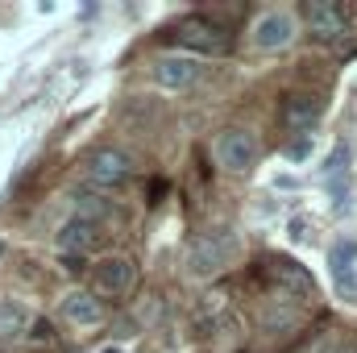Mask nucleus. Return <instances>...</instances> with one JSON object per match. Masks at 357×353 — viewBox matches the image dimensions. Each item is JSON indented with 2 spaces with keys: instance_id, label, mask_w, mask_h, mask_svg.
Returning a JSON list of instances; mask_svg holds the SVG:
<instances>
[{
  "instance_id": "obj_1",
  "label": "nucleus",
  "mask_w": 357,
  "mask_h": 353,
  "mask_svg": "<svg viewBox=\"0 0 357 353\" xmlns=\"http://www.w3.org/2000/svg\"><path fill=\"white\" fill-rule=\"evenodd\" d=\"M237 258H241V233L212 229V233H199L191 241V250H187V274L191 278H212L225 266H233Z\"/></svg>"
},
{
  "instance_id": "obj_2",
  "label": "nucleus",
  "mask_w": 357,
  "mask_h": 353,
  "mask_svg": "<svg viewBox=\"0 0 357 353\" xmlns=\"http://www.w3.org/2000/svg\"><path fill=\"white\" fill-rule=\"evenodd\" d=\"M212 158H216L220 171L245 175V171L258 163V142H254L250 129H225V133H216V142H212Z\"/></svg>"
},
{
  "instance_id": "obj_3",
  "label": "nucleus",
  "mask_w": 357,
  "mask_h": 353,
  "mask_svg": "<svg viewBox=\"0 0 357 353\" xmlns=\"http://www.w3.org/2000/svg\"><path fill=\"white\" fill-rule=\"evenodd\" d=\"M295 42V17L287 8H266L250 21V46L254 50H282Z\"/></svg>"
},
{
  "instance_id": "obj_4",
  "label": "nucleus",
  "mask_w": 357,
  "mask_h": 353,
  "mask_svg": "<svg viewBox=\"0 0 357 353\" xmlns=\"http://www.w3.org/2000/svg\"><path fill=\"white\" fill-rule=\"evenodd\" d=\"M84 171H88V179L96 187H116V183H125L133 175V158L125 150H116V146H100V150L88 154Z\"/></svg>"
},
{
  "instance_id": "obj_5",
  "label": "nucleus",
  "mask_w": 357,
  "mask_h": 353,
  "mask_svg": "<svg viewBox=\"0 0 357 353\" xmlns=\"http://www.w3.org/2000/svg\"><path fill=\"white\" fill-rule=\"evenodd\" d=\"M91 283L100 295H125L133 283H137V262L125 258V254H108L91 266Z\"/></svg>"
},
{
  "instance_id": "obj_6",
  "label": "nucleus",
  "mask_w": 357,
  "mask_h": 353,
  "mask_svg": "<svg viewBox=\"0 0 357 353\" xmlns=\"http://www.w3.org/2000/svg\"><path fill=\"white\" fill-rule=\"evenodd\" d=\"M150 75H154L158 88L183 91V88H191V84L204 75V67H199V59H191V54H158L154 67H150Z\"/></svg>"
},
{
  "instance_id": "obj_7",
  "label": "nucleus",
  "mask_w": 357,
  "mask_h": 353,
  "mask_svg": "<svg viewBox=\"0 0 357 353\" xmlns=\"http://www.w3.org/2000/svg\"><path fill=\"white\" fill-rule=\"evenodd\" d=\"M175 42L183 50H191V59H199V54H220V50H225V29L212 25L208 17H191V21H183L175 29Z\"/></svg>"
},
{
  "instance_id": "obj_8",
  "label": "nucleus",
  "mask_w": 357,
  "mask_h": 353,
  "mask_svg": "<svg viewBox=\"0 0 357 353\" xmlns=\"http://www.w3.org/2000/svg\"><path fill=\"white\" fill-rule=\"evenodd\" d=\"M303 21L312 25L316 38H341L345 33V13L337 0H307L303 4Z\"/></svg>"
},
{
  "instance_id": "obj_9",
  "label": "nucleus",
  "mask_w": 357,
  "mask_h": 353,
  "mask_svg": "<svg viewBox=\"0 0 357 353\" xmlns=\"http://www.w3.org/2000/svg\"><path fill=\"white\" fill-rule=\"evenodd\" d=\"M316 121H320V100H316V96L295 91V96L282 100V125H287L291 133H307Z\"/></svg>"
},
{
  "instance_id": "obj_10",
  "label": "nucleus",
  "mask_w": 357,
  "mask_h": 353,
  "mask_svg": "<svg viewBox=\"0 0 357 353\" xmlns=\"http://www.w3.org/2000/svg\"><path fill=\"white\" fill-rule=\"evenodd\" d=\"M96 237H100V225H91V220H79V216H71L63 229H59V250L67 254V258H84L91 246H96Z\"/></svg>"
},
{
  "instance_id": "obj_11",
  "label": "nucleus",
  "mask_w": 357,
  "mask_h": 353,
  "mask_svg": "<svg viewBox=\"0 0 357 353\" xmlns=\"http://www.w3.org/2000/svg\"><path fill=\"white\" fill-rule=\"evenodd\" d=\"M63 316L79 329H96L104 320V303L91 295V291H67L63 295Z\"/></svg>"
},
{
  "instance_id": "obj_12",
  "label": "nucleus",
  "mask_w": 357,
  "mask_h": 353,
  "mask_svg": "<svg viewBox=\"0 0 357 353\" xmlns=\"http://www.w3.org/2000/svg\"><path fill=\"white\" fill-rule=\"evenodd\" d=\"M354 262H357V241L354 237H341L328 246V270L337 274V287L341 291H354Z\"/></svg>"
},
{
  "instance_id": "obj_13",
  "label": "nucleus",
  "mask_w": 357,
  "mask_h": 353,
  "mask_svg": "<svg viewBox=\"0 0 357 353\" xmlns=\"http://www.w3.org/2000/svg\"><path fill=\"white\" fill-rule=\"evenodd\" d=\"M29 308L25 303H13V299H0V341H17V337H29Z\"/></svg>"
},
{
  "instance_id": "obj_14",
  "label": "nucleus",
  "mask_w": 357,
  "mask_h": 353,
  "mask_svg": "<svg viewBox=\"0 0 357 353\" xmlns=\"http://www.w3.org/2000/svg\"><path fill=\"white\" fill-rule=\"evenodd\" d=\"M75 216H79V220H91V225H100L104 216H112V200L91 195V191H75Z\"/></svg>"
},
{
  "instance_id": "obj_15",
  "label": "nucleus",
  "mask_w": 357,
  "mask_h": 353,
  "mask_svg": "<svg viewBox=\"0 0 357 353\" xmlns=\"http://www.w3.org/2000/svg\"><path fill=\"white\" fill-rule=\"evenodd\" d=\"M345 171H349V142H337L333 158L324 163V179H345Z\"/></svg>"
},
{
  "instance_id": "obj_16",
  "label": "nucleus",
  "mask_w": 357,
  "mask_h": 353,
  "mask_svg": "<svg viewBox=\"0 0 357 353\" xmlns=\"http://www.w3.org/2000/svg\"><path fill=\"white\" fill-rule=\"evenodd\" d=\"M316 353H357V337H345V333H337V337H328V341H320Z\"/></svg>"
},
{
  "instance_id": "obj_17",
  "label": "nucleus",
  "mask_w": 357,
  "mask_h": 353,
  "mask_svg": "<svg viewBox=\"0 0 357 353\" xmlns=\"http://www.w3.org/2000/svg\"><path fill=\"white\" fill-rule=\"evenodd\" d=\"M307 154H312V142H307V137H299V142L287 146V158H291V163H303Z\"/></svg>"
},
{
  "instance_id": "obj_18",
  "label": "nucleus",
  "mask_w": 357,
  "mask_h": 353,
  "mask_svg": "<svg viewBox=\"0 0 357 353\" xmlns=\"http://www.w3.org/2000/svg\"><path fill=\"white\" fill-rule=\"evenodd\" d=\"M29 337H33V341H50V324H46V320H33V324H29Z\"/></svg>"
},
{
  "instance_id": "obj_19",
  "label": "nucleus",
  "mask_w": 357,
  "mask_h": 353,
  "mask_svg": "<svg viewBox=\"0 0 357 353\" xmlns=\"http://www.w3.org/2000/svg\"><path fill=\"white\" fill-rule=\"evenodd\" d=\"M104 353H121V350H116V345H108V350H104Z\"/></svg>"
}]
</instances>
